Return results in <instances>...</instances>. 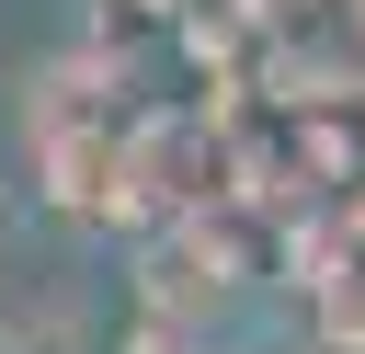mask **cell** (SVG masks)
<instances>
[{
  "label": "cell",
  "instance_id": "obj_1",
  "mask_svg": "<svg viewBox=\"0 0 365 354\" xmlns=\"http://www.w3.org/2000/svg\"><path fill=\"white\" fill-rule=\"evenodd\" d=\"M0 354H80V331H68V308H34V320L0 331Z\"/></svg>",
  "mask_w": 365,
  "mask_h": 354
}]
</instances>
